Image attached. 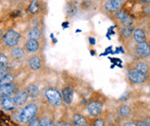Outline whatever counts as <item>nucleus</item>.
Wrapping results in <instances>:
<instances>
[{"label": "nucleus", "instance_id": "e433bc0d", "mask_svg": "<svg viewBox=\"0 0 150 126\" xmlns=\"http://www.w3.org/2000/svg\"><path fill=\"white\" fill-rule=\"evenodd\" d=\"M48 126H55V124H54L53 122H51V123H50V124H49Z\"/></svg>", "mask_w": 150, "mask_h": 126}, {"label": "nucleus", "instance_id": "5701e85b", "mask_svg": "<svg viewBox=\"0 0 150 126\" xmlns=\"http://www.w3.org/2000/svg\"><path fill=\"white\" fill-rule=\"evenodd\" d=\"M28 35H29V39L36 40V41H38V40L41 38V31L38 28H33L29 31Z\"/></svg>", "mask_w": 150, "mask_h": 126}, {"label": "nucleus", "instance_id": "aec40b11", "mask_svg": "<svg viewBox=\"0 0 150 126\" xmlns=\"http://www.w3.org/2000/svg\"><path fill=\"white\" fill-rule=\"evenodd\" d=\"M29 12L30 13V14L34 15L36 14V13L39 12V10H40V5H39V1L38 0H31V2L29 6Z\"/></svg>", "mask_w": 150, "mask_h": 126}, {"label": "nucleus", "instance_id": "58836bf2", "mask_svg": "<svg viewBox=\"0 0 150 126\" xmlns=\"http://www.w3.org/2000/svg\"><path fill=\"white\" fill-rule=\"evenodd\" d=\"M93 1H96V2H98V1H100V0H93Z\"/></svg>", "mask_w": 150, "mask_h": 126}, {"label": "nucleus", "instance_id": "9d476101", "mask_svg": "<svg viewBox=\"0 0 150 126\" xmlns=\"http://www.w3.org/2000/svg\"><path fill=\"white\" fill-rule=\"evenodd\" d=\"M1 105L4 110H12L15 109V101H14V98L12 97H6L3 98L2 101H1Z\"/></svg>", "mask_w": 150, "mask_h": 126}, {"label": "nucleus", "instance_id": "393cba45", "mask_svg": "<svg viewBox=\"0 0 150 126\" xmlns=\"http://www.w3.org/2000/svg\"><path fill=\"white\" fill-rule=\"evenodd\" d=\"M126 15H127V13L125 10H122V9H120V10H118L117 12L114 13V17L118 19V21H122V19L125 18Z\"/></svg>", "mask_w": 150, "mask_h": 126}, {"label": "nucleus", "instance_id": "1a4fd4ad", "mask_svg": "<svg viewBox=\"0 0 150 126\" xmlns=\"http://www.w3.org/2000/svg\"><path fill=\"white\" fill-rule=\"evenodd\" d=\"M73 96H74V90L71 87H66L62 90V98L64 101L67 104H71L73 101Z\"/></svg>", "mask_w": 150, "mask_h": 126}, {"label": "nucleus", "instance_id": "7c9ffc66", "mask_svg": "<svg viewBox=\"0 0 150 126\" xmlns=\"http://www.w3.org/2000/svg\"><path fill=\"white\" fill-rule=\"evenodd\" d=\"M137 126H150L146 122H143V121H139V122H137Z\"/></svg>", "mask_w": 150, "mask_h": 126}, {"label": "nucleus", "instance_id": "4468645a", "mask_svg": "<svg viewBox=\"0 0 150 126\" xmlns=\"http://www.w3.org/2000/svg\"><path fill=\"white\" fill-rule=\"evenodd\" d=\"M10 55L13 59H15V60H19V59H21L24 57L25 55V51L23 50V48L21 47H14L12 48L11 52H10Z\"/></svg>", "mask_w": 150, "mask_h": 126}, {"label": "nucleus", "instance_id": "f03ea898", "mask_svg": "<svg viewBox=\"0 0 150 126\" xmlns=\"http://www.w3.org/2000/svg\"><path fill=\"white\" fill-rule=\"evenodd\" d=\"M38 111V107L36 104H29L22 110L19 115V121L22 123H27L30 122L32 119H34Z\"/></svg>", "mask_w": 150, "mask_h": 126}, {"label": "nucleus", "instance_id": "20e7f679", "mask_svg": "<svg viewBox=\"0 0 150 126\" xmlns=\"http://www.w3.org/2000/svg\"><path fill=\"white\" fill-rule=\"evenodd\" d=\"M127 77L134 84H143L146 81L147 75L132 69L127 73Z\"/></svg>", "mask_w": 150, "mask_h": 126}, {"label": "nucleus", "instance_id": "b1692460", "mask_svg": "<svg viewBox=\"0 0 150 126\" xmlns=\"http://www.w3.org/2000/svg\"><path fill=\"white\" fill-rule=\"evenodd\" d=\"M118 113L121 117H127L131 114V109H130V107H128V106L123 105L119 108Z\"/></svg>", "mask_w": 150, "mask_h": 126}, {"label": "nucleus", "instance_id": "c9c22d12", "mask_svg": "<svg viewBox=\"0 0 150 126\" xmlns=\"http://www.w3.org/2000/svg\"><path fill=\"white\" fill-rule=\"evenodd\" d=\"M64 126H72V125H71L70 123H64Z\"/></svg>", "mask_w": 150, "mask_h": 126}, {"label": "nucleus", "instance_id": "bb28decb", "mask_svg": "<svg viewBox=\"0 0 150 126\" xmlns=\"http://www.w3.org/2000/svg\"><path fill=\"white\" fill-rule=\"evenodd\" d=\"M9 70H10V67L8 65L0 67V79L3 78L6 74H8V73H9Z\"/></svg>", "mask_w": 150, "mask_h": 126}, {"label": "nucleus", "instance_id": "f8f14e48", "mask_svg": "<svg viewBox=\"0 0 150 126\" xmlns=\"http://www.w3.org/2000/svg\"><path fill=\"white\" fill-rule=\"evenodd\" d=\"M28 94L26 91L21 90V91H18L15 97H14V101L16 105H23L26 101H27V98H28Z\"/></svg>", "mask_w": 150, "mask_h": 126}, {"label": "nucleus", "instance_id": "39448f33", "mask_svg": "<svg viewBox=\"0 0 150 126\" xmlns=\"http://www.w3.org/2000/svg\"><path fill=\"white\" fill-rule=\"evenodd\" d=\"M123 5V0H108L104 4V8L110 13H115L122 8Z\"/></svg>", "mask_w": 150, "mask_h": 126}, {"label": "nucleus", "instance_id": "f3484780", "mask_svg": "<svg viewBox=\"0 0 150 126\" xmlns=\"http://www.w3.org/2000/svg\"><path fill=\"white\" fill-rule=\"evenodd\" d=\"M66 13L68 17H74L77 13V6L74 2H67L66 6Z\"/></svg>", "mask_w": 150, "mask_h": 126}, {"label": "nucleus", "instance_id": "4c0bfd02", "mask_svg": "<svg viewBox=\"0 0 150 126\" xmlns=\"http://www.w3.org/2000/svg\"><path fill=\"white\" fill-rule=\"evenodd\" d=\"M148 95H149V97H150V88H149V91H148Z\"/></svg>", "mask_w": 150, "mask_h": 126}, {"label": "nucleus", "instance_id": "4be33fe9", "mask_svg": "<svg viewBox=\"0 0 150 126\" xmlns=\"http://www.w3.org/2000/svg\"><path fill=\"white\" fill-rule=\"evenodd\" d=\"M134 29L133 27H122L121 30V34L122 36V38L125 39H129L133 35V32H134Z\"/></svg>", "mask_w": 150, "mask_h": 126}, {"label": "nucleus", "instance_id": "ddd939ff", "mask_svg": "<svg viewBox=\"0 0 150 126\" xmlns=\"http://www.w3.org/2000/svg\"><path fill=\"white\" fill-rule=\"evenodd\" d=\"M29 66L30 67L31 70L37 71L39 69H41L42 67V60L40 57L38 56H32L30 58L29 60Z\"/></svg>", "mask_w": 150, "mask_h": 126}, {"label": "nucleus", "instance_id": "f704fd0d", "mask_svg": "<svg viewBox=\"0 0 150 126\" xmlns=\"http://www.w3.org/2000/svg\"><path fill=\"white\" fill-rule=\"evenodd\" d=\"M55 126H64V123H62V122H57Z\"/></svg>", "mask_w": 150, "mask_h": 126}, {"label": "nucleus", "instance_id": "c756f323", "mask_svg": "<svg viewBox=\"0 0 150 126\" xmlns=\"http://www.w3.org/2000/svg\"><path fill=\"white\" fill-rule=\"evenodd\" d=\"M39 124H40V121L38 120V119H32V120L29 123V126H39Z\"/></svg>", "mask_w": 150, "mask_h": 126}, {"label": "nucleus", "instance_id": "2f4dec72", "mask_svg": "<svg viewBox=\"0 0 150 126\" xmlns=\"http://www.w3.org/2000/svg\"><path fill=\"white\" fill-rule=\"evenodd\" d=\"M123 126H137V124L134 122H126L123 124Z\"/></svg>", "mask_w": 150, "mask_h": 126}, {"label": "nucleus", "instance_id": "c85d7f7f", "mask_svg": "<svg viewBox=\"0 0 150 126\" xmlns=\"http://www.w3.org/2000/svg\"><path fill=\"white\" fill-rule=\"evenodd\" d=\"M93 126H105V123H104V121L102 119H97L95 121Z\"/></svg>", "mask_w": 150, "mask_h": 126}, {"label": "nucleus", "instance_id": "473e14b6", "mask_svg": "<svg viewBox=\"0 0 150 126\" xmlns=\"http://www.w3.org/2000/svg\"><path fill=\"white\" fill-rule=\"evenodd\" d=\"M140 1L145 4H150V0H140Z\"/></svg>", "mask_w": 150, "mask_h": 126}, {"label": "nucleus", "instance_id": "cd10ccee", "mask_svg": "<svg viewBox=\"0 0 150 126\" xmlns=\"http://www.w3.org/2000/svg\"><path fill=\"white\" fill-rule=\"evenodd\" d=\"M51 122H52L48 117H44L40 121V124H39V126H48Z\"/></svg>", "mask_w": 150, "mask_h": 126}, {"label": "nucleus", "instance_id": "6ab92c4d", "mask_svg": "<svg viewBox=\"0 0 150 126\" xmlns=\"http://www.w3.org/2000/svg\"><path fill=\"white\" fill-rule=\"evenodd\" d=\"M15 79V76L13 73H8L3 78L0 79V85H8V84H12L13 81Z\"/></svg>", "mask_w": 150, "mask_h": 126}, {"label": "nucleus", "instance_id": "412c9836", "mask_svg": "<svg viewBox=\"0 0 150 126\" xmlns=\"http://www.w3.org/2000/svg\"><path fill=\"white\" fill-rule=\"evenodd\" d=\"M120 22L122 25V27H133L134 21L131 16H130L129 14H127L125 18L122 19V21H120Z\"/></svg>", "mask_w": 150, "mask_h": 126}, {"label": "nucleus", "instance_id": "9b49d317", "mask_svg": "<svg viewBox=\"0 0 150 126\" xmlns=\"http://www.w3.org/2000/svg\"><path fill=\"white\" fill-rule=\"evenodd\" d=\"M133 39L136 43L146 42V34L142 29H135L133 32Z\"/></svg>", "mask_w": 150, "mask_h": 126}, {"label": "nucleus", "instance_id": "a878e982", "mask_svg": "<svg viewBox=\"0 0 150 126\" xmlns=\"http://www.w3.org/2000/svg\"><path fill=\"white\" fill-rule=\"evenodd\" d=\"M8 63V58L6 55L4 54H0V67L2 66H6Z\"/></svg>", "mask_w": 150, "mask_h": 126}, {"label": "nucleus", "instance_id": "423d86ee", "mask_svg": "<svg viewBox=\"0 0 150 126\" xmlns=\"http://www.w3.org/2000/svg\"><path fill=\"white\" fill-rule=\"evenodd\" d=\"M135 52L140 57L147 58L150 56V44L146 42H139L136 44Z\"/></svg>", "mask_w": 150, "mask_h": 126}, {"label": "nucleus", "instance_id": "f257e3e1", "mask_svg": "<svg viewBox=\"0 0 150 126\" xmlns=\"http://www.w3.org/2000/svg\"><path fill=\"white\" fill-rule=\"evenodd\" d=\"M21 34L15 30H8L5 34L3 35V42L6 47L9 48H14L18 44L19 41H21Z\"/></svg>", "mask_w": 150, "mask_h": 126}, {"label": "nucleus", "instance_id": "7ed1b4c3", "mask_svg": "<svg viewBox=\"0 0 150 126\" xmlns=\"http://www.w3.org/2000/svg\"><path fill=\"white\" fill-rule=\"evenodd\" d=\"M45 97L47 101L54 106H60L62 103V94L55 88H48L45 90Z\"/></svg>", "mask_w": 150, "mask_h": 126}, {"label": "nucleus", "instance_id": "a211bd4d", "mask_svg": "<svg viewBox=\"0 0 150 126\" xmlns=\"http://www.w3.org/2000/svg\"><path fill=\"white\" fill-rule=\"evenodd\" d=\"M133 70H135L137 72H140V73H143V74L147 75L148 70H149V65L144 62H137L134 65Z\"/></svg>", "mask_w": 150, "mask_h": 126}, {"label": "nucleus", "instance_id": "0eeeda50", "mask_svg": "<svg viewBox=\"0 0 150 126\" xmlns=\"http://www.w3.org/2000/svg\"><path fill=\"white\" fill-rule=\"evenodd\" d=\"M103 109V104L99 101H92L88 105V112L90 116L97 117L99 116Z\"/></svg>", "mask_w": 150, "mask_h": 126}, {"label": "nucleus", "instance_id": "72a5a7b5", "mask_svg": "<svg viewBox=\"0 0 150 126\" xmlns=\"http://www.w3.org/2000/svg\"><path fill=\"white\" fill-rule=\"evenodd\" d=\"M2 38H3V31H2L1 29H0V41H1Z\"/></svg>", "mask_w": 150, "mask_h": 126}, {"label": "nucleus", "instance_id": "dca6fc26", "mask_svg": "<svg viewBox=\"0 0 150 126\" xmlns=\"http://www.w3.org/2000/svg\"><path fill=\"white\" fill-rule=\"evenodd\" d=\"M39 48H40V45H39V42L36 40L29 39L26 42V49L30 52H35L39 50Z\"/></svg>", "mask_w": 150, "mask_h": 126}, {"label": "nucleus", "instance_id": "6e6552de", "mask_svg": "<svg viewBox=\"0 0 150 126\" xmlns=\"http://www.w3.org/2000/svg\"><path fill=\"white\" fill-rule=\"evenodd\" d=\"M16 87L13 84L8 85H0V98L10 97L15 92Z\"/></svg>", "mask_w": 150, "mask_h": 126}, {"label": "nucleus", "instance_id": "2eb2a0df", "mask_svg": "<svg viewBox=\"0 0 150 126\" xmlns=\"http://www.w3.org/2000/svg\"><path fill=\"white\" fill-rule=\"evenodd\" d=\"M26 92H27V94L30 98H37L40 94V90H39V88L37 87L36 85L34 84H30L29 85L27 88H26Z\"/></svg>", "mask_w": 150, "mask_h": 126}]
</instances>
